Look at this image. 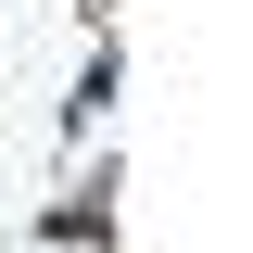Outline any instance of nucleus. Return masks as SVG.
<instances>
[{
  "mask_svg": "<svg viewBox=\"0 0 253 253\" xmlns=\"http://www.w3.org/2000/svg\"><path fill=\"white\" fill-rule=\"evenodd\" d=\"M114 101H126V51H114V26H101V38H89V63H76V89H63V114H51L63 165H76V152H101V126H114Z\"/></svg>",
  "mask_w": 253,
  "mask_h": 253,
  "instance_id": "obj_2",
  "label": "nucleus"
},
{
  "mask_svg": "<svg viewBox=\"0 0 253 253\" xmlns=\"http://www.w3.org/2000/svg\"><path fill=\"white\" fill-rule=\"evenodd\" d=\"M114 190H126V177H114V152H89V165H76V190H63L26 241H38V253H114Z\"/></svg>",
  "mask_w": 253,
  "mask_h": 253,
  "instance_id": "obj_1",
  "label": "nucleus"
},
{
  "mask_svg": "<svg viewBox=\"0 0 253 253\" xmlns=\"http://www.w3.org/2000/svg\"><path fill=\"white\" fill-rule=\"evenodd\" d=\"M76 13H89V38H101V26H114V0H76Z\"/></svg>",
  "mask_w": 253,
  "mask_h": 253,
  "instance_id": "obj_3",
  "label": "nucleus"
}]
</instances>
